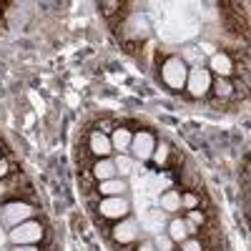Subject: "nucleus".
I'll return each instance as SVG.
<instances>
[{
  "label": "nucleus",
  "mask_w": 251,
  "mask_h": 251,
  "mask_svg": "<svg viewBox=\"0 0 251 251\" xmlns=\"http://www.w3.org/2000/svg\"><path fill=\"white\" fill-rule=\"evenodd\" d=\"M35 214V208L33 203L23 201V199H15L5 206H0V221H3L8 228H15L18 224H23V221H30Z\"/></svg>",
  "instance_id": "nucleus-1"
},
{
  "label": "nucleus",
  "mask_w": 251,
  "mask_h": 251,
  "mask_svg": "<svg viewBox=\"0 0 251 251\" xmlns=\"http://www.w3.org/2000/svg\"><path fill=\"white\" fill-rule=\"evenodd\" d=\"M161 78L169 88L174 91H181L186 88V78H188V68L181 58H166L163 68H161Z\"/></svg>",
  "instance_id": "nucleus-2"
},
{
  "label": "nucleus",
  "mask_w": 251,
  "mask_h": 251,
  "mask_svg": "<svg viewBox=\"0 0 251 251\" xmlns=\"http://www.w3.org/2000/svg\"><path fill=\"white\" fill-rule=\"evenodd\" d=\"M10 241L13 246H35L40 239H43V226L38 221H23L15 228H10Z\"/></svg>",
  "instance_id": "nucleus-3"
},
{
  "label": "nucleus",
  "mask_w": 251,
  "mask_h": 251,
  "mask_svg": "<svg viewBox=\"0 0 251 251\" xmlns=\"http://www.w3.org/2000/svg\"><path fill=\"white\" fill-rule=\"evenodd\" d=\"M98 211L103 219H113V221H121L128 216L131 211V203L126 196H106V199H100L98 203Z\"/></svg>",
  "instance_id": "nucleus-4"
},
{
  "label": "nucleus",
  "mask_w": 251,
  "mask_h": 251,
  "mask_svg": "<svg viewBox=\"0 0 251 251\" xmlns=\"http://www.w3.org/2000/svg\"><path fill=\"white\" fill-rule=\"evenodd\" d=\"M186 88L194 98H203L208 91H211V71L208 68H194L188 71V78H186Z\"/></svg>",
  "instance_id": "nucleus-5"
},
{
  "label": "nucleus",
  "mask_w": 251,
  "mask_h": 251,
  "mask_svg": "<svg viewBox=\"0 0 251 251\" xmlns=\"http://www.w3.org/2000/svg\"><path fill=\"white\" fill-rule=\"evenodd\" d=\"M153 149H156V141H153V136H151L149 131L133 133V141H131V149H128V151H133V156H136V158H141V161L151 158Z\"/></svg>",
  "instance_id": "nucleus-6"
},
{
  "label": "nucleus",
  "mask_w": 251,
  "mask_h": 251,
  "mask_svg": "<svg viewBox=\"0 0 251 251\" xmlns=\"http://www.w3.org/2000/svg\"><path fill=\"white\" fill-rule=\"evenodd\" d=\"M136 221L133 219H128V216H126V219H121L113 228H111V236H113V241L116 244H121V246H126V244H131V241H136Z\"/></svg>",
  "instance_id": "nucleus-7"
},
{
  "label": "nucleus",
  "mask_w": 251,
  "mask_h": 251,
  "mask_svg": "<svg viewBox=\"0 0 251 251\" xmlns=\"http://www.w3.org/2000/svg\"><path fill=\"white\" fill-rule=\"evenodd\" d=\"M88 151H91L96 158H108L111 151H113L111 138L103 136V133H98V131H93V133L88 136Z\"/></svg>",
  "instance_id": "nucleus-8"
},
{
  "label": "nucleus",
  "mask_w": 251,
  "mask_h": 251,
  "mask_svg": "<svg viewBox=\"0 0 251 251\" xmlns=\"http://www.w3.org/2000/svg\"><path fill=\"white\" fill-rule=\"evenodd\" d=\"M91 174H93V178H96L98 183L118 176V174H116V163H113V158H96L93 166H91Z\"/></svg>",
  "instance_id": "nucleus-9"
},
{
  "label": "nucleus",
  "mask_w": 251,
  "mask_h": 251,
  "mask_svg": "<svg viewBox=\"0 0 251 251\" xmlns=\"http://www.w3.org/2000/svg\"><path fill=\"white\" fill-rule=\"evenodd\" d=\"M96 191L106 199V196H123L126 191H128V183H126L123 178H108V181H100L98 186H96Z\"/></svg>",
  "instance_id": "nucleus-10"
},
{
  "label": "nucleus",
  "mask_w": 251,
  "mask_h": 251,
  "mask_svg": "<svg viewBox=\"0 0 251 251\" xmlns=\"http://www.w3.org/2000/svg\"><path fill=\"white\" fill-rule=\"evenodd\" d=\"M208 71H214L219 78H228L234 73V60H231V55L228 53H216V55H211V68Z\"/></svg>",
  "instance_id": "nucleus-11"
},
{
  "label": "nucleus",
  "mask_w": 251,
  "mask_h": 251,
  "mask_svg": "<svg viewBox=\"0 0 251 251\" xmlns=\"http://www.w3.org/2000/svg\"><path fill=\"white\" fill-rule=\"evenodd\" d=\"M111 138V146H113V151L123 153V151H128L131 149V141H133V133L126 128V126H116V131L108 136Z\"/></svg>",
  "instance_id": "nucleus-12"
},
{
  "label": "nucleus",
  "mask_w": 251,
  "mask_h": 251,
  "mask_svg": "<svg viewBox=\"0 0 251 251\" xmlns=\"http://www.w3.org/2000/svg\"><path fill=\"white\" fill-rule=\"evenodd\" d=\"M211 91L221 103H226L228 98H234V83L228 78H216V80H211Z\"/></svg>",
  "instance_id": "nucleus-13"
},
{
  "label": "nucleus",
  "mask_w": 251,
  "mask_h": 251,
  "mask_svg": "<svg viewBox=\"0 0 251 251\" xmlns=\"http://www.w3.org/2000/svg\"><path fill=\"white\" fill-rule=\"evenodd\" d=\"M169 236L174 244H181V241H186L188 239V231H186V221L183 219H171V224H169Z\"/></svg>",
  "instance_id": "nucleus-14"
},
{
  "label": "nucleus",
  "mask_w": 251,
  "mask_h": 251,
  "mask_svg": "<svg viewBox=\"0 0 251 251\" xmlns=\"http://www.w3.org/2000/svg\"><path fill=\"white\" fill-rule=\"evenodd\" d=\"M171 146L166 143V141H161V143H156V149H153V153H151V158H153V163L156 166H169V158H171Z\"/></svg>",
  "instance_id": "nucleus-15"
},
{
  "label": "nucleus",
  "mask_w": 251,
  "mask_h": 251,
  "mask_svg": "<svg viewBox=\"0 0 251 251\" xmlns=\"http://www.w3.org/2000/svg\"><path fill=\"white\" fill-rule=\"evenodd\" d=\"M161 208L163 211H178L181 208V194L178 191H166L163 196H161Z\"/></svg>",
  "instance_id": "nucleus-16"
},
{
  "label": "nucleus",
  "mask_w": 251,
  "mask_h": 251,
  "mask_svg": "<svg viewBox=\"0 0 251 251\" xmlns=\"http://www.w3.org/2000/svg\"><path fill=\"white\" fill-rule=\"evenodd\" d=\"M113 163H116V174H121V176H128V174L133 171V161H131L128 156H123V153H121Z\"/></svg>",
  "instance_id": "nucleus-17"
},
{
  "label": "nucleus",
  "mask_w": 251,
  "mask_h": 251,
  "mask_svg": "<svg viewBox=\"0 0 251 251\" xmlns=\"http://www.w3.org/2000/svg\"><path fill=\"white\" fill-rule=\"evenodd\" d=\"M121 0H106V3H100V10H103V15H106L108 20L111 18H116L118 15V10H121Z\"/></svg>",
  "instance_id": "nucleus-18"
},
{
  "label": "nucleus",
  "mask_w": 251,
  "mask_h": 251,
  "mask_svg": "<svg viewBox=\"0 0 251 251\" xmlns=\"http://www.w3.org/2000/svg\"><path fill=\"white\" fill-rule=\"evenodd\" d=\"M80 183H83V191H93V188L98 186V181L93 178L91 169H86V171H80Z\"/></svg>",
  "instance_id": "nucleus-19"
},
{
  "label": "nucleus",
  "mask_w": 251,
  "mask_h": 251,
  "mask_svg": "<svg viewBox=\"0 0 251 251\" xmlns=\"http://www.w3.org/2000/svg\"><path fill=\"white\" fill-rule=\"evenodd\" d=\"M96 131H98V133H103V136L113 133V131H116V121H111V118H100V121L96 123Z\"/></svg>",
  "instance_id": "nucleus-20"
},
{
  "label": "nucleus",
  "mask_w": 251,
  "mask_h": 251,
  "mask_svg": "<svg viewBox=\"0 0 251 251\" xmlns=\"http://www.w3.org/2000/svg\"><path fill=\"white\" fill-rule=\"evenodd\" d=\"M153 246H156V251H174V241L166 236V234L156 236V239H153Z\"/></svg>",
  "instance_id": "nucleus-21"
},
{
  "label": "nucleus",
  "mask_w": 251,
  "mask_h": 251,
  "mask_svg": "<svg viewBox=\"0 0 251 251\" xmlns=\"http://www.w3.org/2000/svg\"><path fill=\"white\" fill-rule=\"evenodd\" d=\"M186 221H191V224H196L199 228L206 224V216H203V211H199V208H191L188 211V216H186Z\"/></svg>",
  "instance_id": "nucleus-22"
},
{
  "label": "nucleus",
  "mask_w": 251,
  "mask_h": 251,
  "mask_svg": "<svg viewBox=\"0 0 251 251\" xmlns=\"http://www.w3.org/2000/svg\"><path fill=\"white\" fill-rule=\"evenodd\" d=\"M181 251H203V244H201L199 239L188 236L186 241H181Z\"/></svg>",
  "instance_id": "nucleus-23"
},
{
  "label": "nucleus",
  "mask_w": 251,
  "mask_h": 251,
  "mask_svg": "<svg viewBox=\"0 0 251 251\" xmlns=\"http://www.w3.org/2000/svg\"><path fill=\"white\" fill-rule=\"evenodd\" d=\"M181 206H186L188 211H191V208H199V196L196 194H183L181 196Z\"/></svg>",
  "instance_id": "nucleus-24"
},
{
  "label": "nucleus",
  "mask_w": 251,
  "mask_h": 251,
  "mask_svg": "<svg viewBox=\"0 0 251 251\" xmlns=\"http://www.w3.org/2000/svg\"><path fill=\"white\" fill-rule=\"evenodd\" d=\"M10 176V163L5 158H0V181H5Z\"/></svg>",
  "instance_id": "nucleus-25"
},
{
  "label": "nucleus",
  "mask_w": 251,
  "mask_h": 251,
  "mask_svg": "<svg viewBox=\"0 0 251 251\" xmlns=\"http://www.w3.org/2000/svg\"><path fill=\"white\" fill-rule=\"evenodd\" d=\"M183 221H186V219H183ZM186 231H188V236H196L201 228H199L196 224H191V221H186Z\"/></svg>",
  "instance_id": "nucleus-26"
},
{
  "label": "nucleus",
  "mask_w": 251,
  "mask_h": 251,
  "mask_svg": "<svg viewBox=\"0 0 251 251\" xmlns=\"http://www.w3.org/2000/svg\"><path fill=\"white\" fill-rule=\"evenodd\" d=\"M136 251H156V246H153V241L149 239V241H141V246H138Z\"/></svg>",
  "instance_id": "nucleus-27"
},
{
  "label": "nucleus",
  "mask_w": 251,
  "mask_h": 251,
  "mask_svg": "<svg viewBox=\"0 0 251 251\" xmlns=\"http://www.w3.org/2000/svg\"><path fill=\"white\" fill-rule=\"evenodd\" d=\"M13 251H40L38 246H13Z\"/></svg>",
  "instance_id": "nucleus-28"
},
{
  "label": "nucleus",
  "mask_w": 251,
  "mask_h": 251,
  "mask_svg": "<svg viewBox=\"0 0 251 251\" xmlns=\"http://www.w3.org/2000/svg\"><path fill=\"white\" fill-rule=\"evenodd\" d=\"M121 251H131V249H128V246H121Z\"/></svg>",
  "instance_id": "nucleus-29"
}]
</instances>
